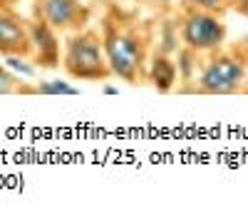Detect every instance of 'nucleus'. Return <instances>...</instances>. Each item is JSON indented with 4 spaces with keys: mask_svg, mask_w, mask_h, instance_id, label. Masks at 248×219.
<instances>
[{
    "mask_svg": "<svg viewBox=\"0 0 248 219\" xmlns=\"http://www.w3.org/2000/svg\"><path fill=\"white\" fill-rule=\"evenodd\" d=\"M62 65H65V70L77 80H105V77H109L107 57L102 52V43L94 33H79V35L70 37Z\"/></svg>",
    "mask_w": 248,
    "mask_h": 219,
    "instance_id": "f257e3e1",
    "label": "nucleus"
},
{
    "mask_svg": "<svg viewBox=\"0 0 248 219\" xmlns=\"http://www.w3.org/2000/svg\"><path fill=\"white\" fill-rule=\"evenodd\" d=\"M105 55H107V65L112 75L127 80V83H137L139 70H141V45L134 35L107 30Z\"/></svg>",
    "mask_w": 248,
    "mask_h": 219,
    "instance_id": "f03ea898",
    "label": "nucleus"
},
{
    "mask_svg": "<svg viewBox=\"0 0 248 219\" xmlns=\"http://www.w3.org/2000/svg\"><path fill=\"white\" fill-rule=\"evenodd\" d=\"M241 83H246V67H243V63H238L236 57H229V55L211 60L199 80L201 90L209 95L236 92Z\"/></svg>",
    "mask_w": 248,
    "mask_h": 219,
    "instance_id": "7ed1b4c3",
    "label": "nucleus"
},
{
    "mask_svg": "<svg viewBox=\"0 0 248 219\" xmlns=\"http://www.w3.org/2000/svg\"><path fill=\"white\" fill-rule=\"evenodd\" d=\"M223 23L211 13H194L186 17L181 37L189 50H214L223 43Z\"/></svg>",
    "mask_w": 248,
    "mask_h": 219,
    "instance_id": "20e7f679",
    "label": "nucleus"
},
{
    "mask_svg": "<svg viewBox=\"0 0 248 219\" xmlns=\"http://www.w3.org/2000/svg\"><path fill=\"white\" fill-rule=\"evenodd\" d=\"M30 48V33L17 17L0 13V52L3 55H25Z\"/></svg>",
    "mask_w": 248,
    "mask_h": 219,
    "instance_id": "39448f33",
    "label": "nucleus"
},
{
    "mask_svg": "<svg viewBox=\"0 0 248 219\" xmlns=\"http://www.w3.org/2000/svg\"><path fill=\"white\" fill-rule=\"evenodd\" d=\"M30 43H35L37 57L43 65L55 67L60 63V45H57V37L47 23H35L30 28Z\"/></svg>",
    "mask_w": 248,
    "mask_h": 219,
    "instance_id": "423d86ee",
    "label": "nucleus"
},
{
    "mask_svg": "<svg viewBox=\"0 0 248 219\" xmlns=\"http://www.w3.org/2000/svg\"><path fill=\"white\" fill-rule=\"evenodd\" d=\"M79 13V3L77 0H45L43 5V15H45V23L52 30H62V28H70Z\"/></svg>",
    "mask_w": 248,
    "mask_h": 219,
    "instance_id": "0eeeda50",
    "label": "nucleus"
},
{
    "mask_svg": "<svg viewBox=\"0 0 248 219\" xmlns=\"http://www.w3.org/2000/svg\"><path fill=\"white\" fill-rule=\"evenodd\" d=\"M149 77L159 92H169L174 85H176V65L171 63L169 57H156L152 63V70H149Z\"/></svg>",
    "mask_w": 248,
    "mask_h": 219,
    "instance_id": "6e6552de",
    "label": "nucleus"
},
{
    "mask_svg": "<svg viewBox=\"0 0 248 219\" xmlns=\"http://www.w3.org/2000/svg\"><path fill=\"white\" fill-rule=\"evenodd\" d=\"M35 92H40V95H70V97L79 95V90L72 87L70 83H65V80H50V83H43V85H37Z\"/></svg>",
    "mask_w": 248,
    "mask_h": 219,
    "instance_id": "1a4fd4ad",
    "label": "nucleus"
},
{
    "mask_svg": "<svg viewBox=\"0 0 248 219\" xmlns=\"http://www.w3.org/2000/svg\"><path fill=\"white\" fill-rule=\"evenodd\" d=\"M17 87V77L10 75L5 67H0V95H10Z\"/></svg>",
    "mask_w": 248,
    "mask_h": 219,
    "instance_id": "9d476101",
    "label": "nucleus"
},
{
    "mask_svg": "<svg viewBox=\"0 0 248 219\" xmlns=\"http://www.w3.org/2000/svg\"><path fill=\"white\" fill-rule=\"evenodd\" d=\"M5 63H8L13 70H17L20 75H25V77H32V75H35V70H32L30 65H25L17 55H5Z\"/></svg>",
    "mask_w": 248,
    "mask_h": 219,
    "instance_id": "9b49d317",
    "label": "nucleus"
},
{
    "mask_svg": "<svg viewBox=\"0 0 248 219\" xmlns=\"http://www.w3.org/2000/svg\"><path fill=\"white\" fill-rule=\"evenodd\" d=\"M191 3H196L201 10L211 13V10H221L223 8V0H191Z\"/></svg>",
    "mask_w": 248,
    "mask_h": 219,
    "instance_id": "f8f14e48",
    "label": "nucleus"
},
{
    "mask_svg": "<svg viewBox=\"0 0 248 219\" xmlns=\"http://www.w3.org/2000/svg\"><path fill=\"white\" fill-rule=\"evenodd\" d=\"M236 5H241V10H243V13H248V0H238Z\"/></svg>",
    "mask_w": 248,
    "mask_h": 219,
    "instance_id": "ddd939ff",
    "label": "nucleus"
},
{
    "mask_svg": "<svg viewBox=\"0 0 248 219\" xmlns=\"http://www.w3.org/2000/svg\"><path fill=\"white\" fill-rule=\"evenodd\" d=\"M105 92H107V95H117V87H112V85H107V87H105Z\"/></svg>",
    "mask_w": 248,
    "mask_h": 219,
    "instance_id": "4468645a",
    "label": "nucleus"
},
{
    "mask_svg": "<svg viewBox=\"0 0 248 219\" xmlns=\"http://www.w3.org/2000/svg\"><path fill=\"white\" fill-rule=\"evenodd\" d=\"M246 92H248V77H246Z\"/></svg>",
    "mask_w": 248,
    "mask_h": 219,
    "instance_id": "2eb2a0df",
    "label": "nucleus"
},
{
    "mask_svg": "<svg viewBox=\"0 0 248 219\" xmlns=\"http://www.w3.org/2000/svg\"><path fill=\"white\" fill-rule=\"evenodd\" d=\"M233 3H238V0H233Z\"/></svg>",
    "mask_w": 248,
    "mask_h": 219,
    "instance_id": "dca6fc26",
    "label": "nucleus"
},
{
    "mask_svg": "<svg viewBox=\"0 0 248 219\" xmlns=\"http://www.w3.org/2000/svg\"><path fill=\"white\" fill-rule=\"evenodd\" d=\"M246 43H248V37H246Z\"/></svg>",
    "mask_w": 248,
    "mask_h": 219,
    "instance_id": "f3484780",
    "label": "nucleus"
}]
</instances>
